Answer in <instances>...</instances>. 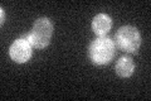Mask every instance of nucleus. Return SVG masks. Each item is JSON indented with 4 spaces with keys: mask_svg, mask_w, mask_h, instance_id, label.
Returning a JSON list of instances; mask_svg holds the SVG:
<instances>
[{
    "mask_svg": "<svg viewBox=\"0 0 151 101\" xmlns=\"http://www.w3.org/2000/svg\"><path fill=\"white\" fill-rule=\"evenodd\" d=\"M52 36H53V23L49 18L42 17L37 19L32 29L27 34H23L22 38H25L35 49H44L50 43Z\"/></svg>",
    "mask_w": 151,
    "mask_h": 101,
    "instance_id": "obj_1",
    "label": "nucleus"
},
{
    "mask_svg": "<svg viewBox=\"0 0 151 101\" xmlns=\"http://www.w3.org/2000/svg\"><path fill=\"white\" fill-rule=\"evenodd\" d=\"M115 53H116L115 42L108 37L94 38L88 46V58L96 66L108 65L113 60Z\"/></svg>",
    "mask_w": 151,
    "mask_h": 101,
    "instance_id": "obj_2",
    "label": "nucleus"
},
{
    "mask_svg": "<svg viewBox=\"0 0 151 101\" xmlns=\"http://www.w3.org/2000/svg\"><path fill=\"white\" fill-rule=\"evenodd\" d=\"M115 39V46L126 53H137L141 46V34L137 28L132 25H124L119 28Z\"/></svg>",
    "mask_w": 151,
    "mask_h": 101,
    "instance_id": "obj_3",
    "label": "nucleus"
},
{
    "mask_svg": "<svg viewBox=\"0 0 151 101\" xmlns=\"http://www.w3.org/2000/svg\"><path fill=\"white\" fill-rule=\"evenodd\" d=\"M33 54V47L25 38H18L9 48V56L15 63H27L32 58Z\"/></svg>",
    "mask_w": 151,
    "mask_h": 101,
    "instance_id": "obj_4",
    "label": "nucleus"
},
{
    "mask_svg": "<svg viewBox=\"0 0 151 101\" xmlns=\"http://www.w3.org/2000/svg\"><path fill=\"white\" fill-rule=\"evenodd\" d=\"M112 28V19L106 13H100L92 19V31L98 37H106Z\"/></svg>",
    "mask_w": 151,
    "mask_h": 101,
    "instance_id": "obj_5",
    "label": "nucleus"
},
{
    "mask_svg": "<svg viewBox=\"0 0 151 101\" xmlns=\"http://www.w3.org/2000/svg\"><path fill=\"white\" fill-rule=\"evenodd\" d=\"M115 71L117 76H120L122 78L131 77L135 72V62L130 56H122L116 62Z\"/></svg>",
    "mask_w": 151,
    "mask_h": 101,
    "instance_id": "obj_6",
    "label": "nucleus"
},
{
    "mask_svg": "<svg viewBox=\"0 0 151 101\" xmlns=\"http://www.w3.org/2000/svg\"><path fill=\"white\" fill-rule=\"evenodd\" d=\"M0 10H1V25L4 24V10H3V8H0Z\"/></svg>",
    "mask_w": 151,
    "mask_h": 101,
    "instance_id": "obj_7",
    "label": "nucleus"
}]
</instances>
